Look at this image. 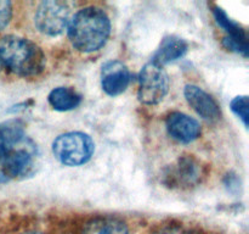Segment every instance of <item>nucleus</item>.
<instances>
[{
	"mask_svg": "<svg viewBox=\"0 0 249 234\" xmlns=\"http://www.w3.org/2000/svg\"><path fill=\"white\" fill-rule=\"evenodd\" d=\"M22 234H41L39 232H26V233H22Z\"/></svg>",
	"mask_w": 249,
	"mask_h": 234,
	"instance_id": "19",
	"label": "nucleus"
},
{
	"mask_svg": "<svg viewBox=\"0 0 249 234\" xmlns=\"http://www.w3.org/2000/svg\"><path fill=\"white\" fill-rule=\"evenodd\" d=\"M230 107L233 114L243 122L245 127L247 128L249 121V100L247 95H238V97L233 98L230 104Z\"/></svg>",
	"mask_w": 249,
	"mask_h": 234,
	"instance_id": "15",
	"label": "nucleus"
},
{
	"mask_svg": "<svg viewBox=\"0 0 249 234\" xmlns=\"http://www.w3.org/2000/svg\"><path fill=\"white\" fill-rule=\"evenodd\" d=\"M155 234H197L195 232L189 231V229H185L180 226H168L164 228L160 229L157 233Z\"/></svg>",
	"mask_w": 249,
	"mask_h": 234,
	"instance_id": "17",
	"label": "nucleus"
},
{
	"mask_svg": "<svg viewBox=\"0 0 249 234\" xmlns=\"http://www.w3.org/2000/svg\"><path fill=\"white\" fill-rule=\"evenodd\" d=\"M95 144L83 132H67L53 141V154L62 165L74 167L87 163L92 157Z\"/></svg>",
	"mask_w": 249,
	"mask_h": 234,
	"instance_id": "4",
	"label": "nucleus"
},
{
	"mask_svg": "<svg viewBox=\"0 0 249 234\" xmlns=\"http://www.w3.org/2000/svg\"><path fill=\"white\" fill-rule=\"evenodd\" d=\"M187 49H189V45L182 38L175 36L165 37L160 41V48L156 51L152 61L164 67V65H167V63L181 58L186 54Z\"/></svg>",
	"mask_w": 249,
	"mask_h": 234,
	"instance_id": "12",
	"label": "nucleus"
},
{
	"mask_svg": "<svg viewBox=\"0 0 249 234\" xmlns=\"http://www.w3.org/2000/svg\"><path fill=\"white\" fill-rule=\"evenodd\" d=\"M130 77V71L122 61H107L101 70V87L107 95L117 97L129 87Z\"/></svg>",
	"mask_w": 249,
	"mask_h": 234,
	"instance_id": "10",
	"label": "nucleus"
},
{
	"mask_svg": "<svg viewBox=\"0 0 249 234\" xmlns=\"http://www.w3.org/2000/svg\"><path fill=\"white\" fill-rule=\"evenodd\" d=\"M70 20V5L58 0L40 2L34 14V24L36 29L49 37L60 36L68 27Z\"/></svg>",
	"mask_w": 249,
	"mask_h": 234,
	"instance_id": "7",
	"label": "nucleus"
},
{
	"mask_svg": "<svg viewBox=\"0 0 249 234\" xmlns=\"http://www.w3.org/2000/svg\"><path fill=\"white\" fill-rule=\"evenodd\" d=\"M0 62L15 75L34 77L45 68V55L29 39L6 36L0 40Z\"/></svg>",
	"mask_w": 249,
	"mask_h": 234,
	"instance_id": "3",
	"label": "nucleus"
},
{
	"mask_svg": "<svg viewBox=\"0 0 249 234\" xmlns=\"http://www.w3.org/2000/svg\"><path fill=\"white\" fill-rule=\"evenodd\" d=\"M184 95L190 106L201 116L204 121L209 123H216L221 118V110L218 102L212 95L204 92L202 88L194 84H187L185 87Z\"/></svg>",
	"mask_w": 249,
	"mask_h": 234,
	"instance_id": "8",
	"label": "nucleus"
},
{
	"mask_svg": "<svg viewBox=\"0 0 249 234\" xmlns=\"http://www.w3.org/2000/svg\"><path fill=\"white\" fill-rule=\"evenodd\" d=\"M168 134L174 140L182 144H189L199 138L202 134L201 124L197 119L184 112H172L165 118Z\"/></svg>",
	"mask_w": 249,
	"mask_h": 234,
	"instance_id": "9",
	"label": "nucleus"
},
{
	"mask_svg": "<svg viewBox=\"0 0 249 234\" xmlns=\"http://www.w3.org/2000/svg\"><path fill=\"white\" fill-rule=\"evenodd\" d=\"M83 234H129V229L122 219L104 216L90 219L85 224Z\"/></svg>",
	"mask_w": 249,
	"mask_h": 234,
	"instance_id": "13",
	"label": "nucleus"
},
{
	"mask_svg": "<svg viewBox=\"0 0 249 234\" xmlns=\"http://www.w3.org/2000/svg\"><path fill=\"white\" fill-rule=\"evenodd\" d=\"M39 149L24 131L21 119L0 123V183L23 179L36 172Z\"/></svg>",
	"mask_w": 249,
	"mask_h": 234,
	"instance_id": "1",
	"label": "nucleus"
},
{
	"mask_svg": "<svg viewBox=\"0 0 249 234\" xmlns=\"http://www.w3.org/2000/svg\"><path fill=\"white\" fill-rule=\"evenodd\" d=\"M12 16V4L10 1L0 0V31L9 24Z\"/></svg>",
	"mask_w": 249,
	"mask_h": 234,
	"instance_id": "16",
	"label": "nucleus"
},
{
	"mask_svg": "<svg viewBox=\"0 0 249 234\" xmlns=\"http://www.w3.org/2000/svg\"><path fill=\"white\" fill-rule=\"evenodd\" d=\"M67 28L74 49L82 53H94L106 44L111 33V21L102 9L88 6L70 20Z\"/></svg>",
	"mask_w": 249,
	"mask_h": 234,
	"instance_id": "2",
	"label": "nucleus"
},
{
	"mask_svg": "<svg viewBox=\"0 0 249 234\" xmlns=\"http://www.w3.org/2000/svg\"><path fill=\"white\" fill-rule=\"evenodd\" d=\"M0 67H1V62H0Z\"/></svg>",
	"mask_w": 249,
	"mask_h": 234,
	"instance_id": "20",
	"label": "nucleus"
},
{
	"mask_svg": "<svg viewBox=\"0 0 249 234\" xmlns=\"http://www.w3.org/2000/svg\"><path fill=\"white\" fill-rule=\"evenodd\" d=\"M225 184H226V188H228L230 192L233 193L235 190L240 189L241 182H240V179H238L237 175H235V173H229V175L226 176Z\"/></svg>",
	"mask_w": 249,
	"mask_h": 234,
	"instance_id": "18",
	"label": "nucleus"
},
{
	"mask_svg": "<svg viewBox=\"0 0 249 234\" xmlns=\"http://www.w3.org/2000/svg\"><path fill=\"white\" fill-rule=\"evenodd\" d=\"M204 166L194 155L180 156L163 173V183L173 189H190L202 182Z\"/></svg>",
	"mask_w": 249,
	"mask_h": 234,
	"instance_id": "6",
	"label": "nucleus"
},
{
	"mask_svg": "<svg viewBox=\"0 0 249 234\" xmlns=\"http://www.w3.org/2000/svg\"><path fill=\"white\" fill-rule=\"evenodd\" d=\"M49 104L57 111H71L82 102V95L70 87H57L50 92Z\"/></svg>",
	"mask_w": 249,
	"mask_h": 234,
	"instance_id": "14",
	"label": "nucleus"
},
{
	"mask_svg": "<svg viewBox=\"0 0 249 234\" xmlns=\"http://www.w3.org/2000/svg\"><path fill=\"white\" fill-rule=\"evenodd\" d=\"M169 90V77L164 67L152 60L146 63L139 75L138 98L145 105H157Z\"/></svg>",
	"mask_w": 249,
	"mask_h": 234,
	"instance_id": "5",
	"label": "nucleus"
},
{
	"mask_svg": "<svg viewBox=\"0 0 249 234\" xmlns=\"http://www.w3.org/2000/svg\"><path fill=\"white\" fill-rule=\"evenodd\" d=\"M214 16L219 26L226 32L224 45L229 50L242 54L243 56H248V37L245 29L235 21H232L220 7H214Z\"/></svg>",
	"mask_w": 249,
	"mask_h": 234,
	"instance_id": "11",
	"label": "nucleus"
}]
</instances>
